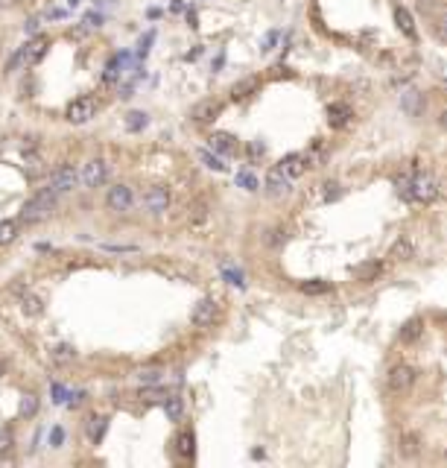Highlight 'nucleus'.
I'll list each match as a JSON object with an SVG mask.
<instances>
[{
  "mask_svg": "<svg viewBox=\"0 0 447 468\" xmlns=\"http://www.w3.org/2000/svg\"><path fill=\"white\" fill-rule=\"evenodd\" d=\"M114 76H118V59H111V62H108V68H106V76H103V79H106V82H114Z\"/></svg>",
  "mask_w": 447,
  "mask_h": 468,
  "instance_id": "38",
  "label": "nucleus"
},
{
  "mask_svg": "<svg viewBox=\"0 0 447 468\" xmlns=\"http://www.w3.org/2000/svg\"><path fill=\"white\" fill-rule=\"evenodd\" d=\"M327 290H330V284H327V281H307V284H301V293H307V296L327 293Z\"/></svg>",
  "mask_w": 447,
  "mask_h": 468,
  "instance_id": "28",
  "label": "nucleus"
},
{
  "mask_svg": "<svg viewBox=\"0 0 447 468\" xmlns=\"http://www.w3.org/2000/svg\"><path fill=\"white\" fill-rule=\"evenodd\" d=\"M94 117H97V99L91 94L76 97L73 103L64 109V121L73 123V126H85L88 121H94Z\"/></svg>",
  "mask_w": 447,
  "mask_h": 468,
  "instance_id": "3",
  "label": "nucleus"
},
{
  "mask_svg": "<svg viewBox=\"0 0 447 468\" xmlns=\"http://www.w3.org/2000/svg\"><path fill=\"white\" fill-rule=\"evenodd\" d=\"M424 94L421 91H416V88H409V91H404L401 94V109L406 111V114H412V117H421L424 114Z\"/></svg>",
  "mask_w": 447,
  "mask_h": 468,
  "instance_id": "13",
  "label": "nucleus"
},
{
  "mask_svg": "<svg viewBox=\"0 0 447 468\" xmlns=\"http://www.w3.org/2000/svg\"><path fill=\"white\" fill-rule=\"evenodd\" d=\"M345 121H348V109H345V106H330V123L339 126V123H345Z\"/></svg>",
  "mask_w": 447,
  "mask_h": 468,
  "instance_id": "34",
  "label": "nucleus"
},
{
  "mask_svg": "<svg viewBox=\"0 0 447 468\" xmlns=\"http://www.w3.org/2000/svg\"><path fill=\"white\" fill-rule=\"evenodd\" d=\"M217 316H220V308L213 298H202V302H196L193 313H190V322L196 328H211L213 322H217Z\"/></svg>",
  "mask_w": 447,
  "mask_h": 468,
  "instance_id": "7",
  "label": "nucleus"
},
{
  "mask_svg": "<svg viewBox=\"0 0 447 468\" xmlns=\"http://www.w3.org/2000/svg\"><path fill=\"white\" fill-rule=\"evenodd\" d=\"M12 445H15V433H12V427H3L0 430V454H9Z\"/></svg>",
  "mask_w": 447,
  "mask_h": 468,
  "instance_id": "31",
  "label": "nucleus"
},
{
  "mask_svg": "<svg viewBox=\"0 0 447 468\" xmlns=\"http://www.w3.org/2000/svg\"><path fill=\"white\" fill-rule=\"evenodd\" d=\"M146 123H149V117H146L143 111H129V114H126V129H129V132H141Z\"/></svg>",
  "mask_w": 447,
  "mask_h": 468,
  "instance_id": "24",
  "label": "nucleus"
},
{
  "mask_svg": "<svg viewBox=\"0 0 447 468\" xmlns=\"http://www.w3.org/2000/svg\"><path fill=\"white\" fill-rule=\"evenodd\" d=\"M106 427H108V419H106V415H91V419H88V439L97 445L99 439L106 436Z\"/></svg>",
  "mask_w": 447,
  "mask_h": 468,
  "instance_id": "18",
  "label": "nucleus"
},
{
  "mask_svg": "<svg viewBox=\"0 0 447 468\" xmlns=\"http://www.w3.org/2000/svg\"><path fill=\"white\" fill-rule=\"evenodd\" d=\"M47 53V39L44 36H36V39H29L24 47H18V53H15L6 64V71L9 74H18V71H27L32 68V64H38Z\"/></svg>",
  "mask_w": 447,
  "mask_h": 468,
  "instance_id": "2",
  "label": "nucleus"
},
{
  "mask_svg": "<svg viewBox=\"0 0 447 468\" xmlns=\"http://www.w3.org/2000/svg\"><path fill=\"white\" fill-rule=\"evenodd\" d=\"M392 255H395L397 261L412 258V243H409V240H397V243H395V249H392Z\"/></svg>",
  "mask_w": 447,
  "mask_h": 468,
  "instance_id": "29",
  "label": "nucleus"
},
{
  "mask_svg": "<svg viewBox=\"0 0 447 468\" xmlns=\"http://www.w3.org/2000/svg\"><path fill=\"white\" fill-rule=\"evenodd\" d=\"M53 395H56L59 404H62V401H68V398H71V395H68V390H64L62 383H53Z\"/></svg>",
  "mask_w": 447,
  "mask_h": 468,
  "instance_id": "39",
  "label": "nucleus"
},
{
  "mask_svg": "<svg viewBox=\"0 0 447 468\" xmlns=\"http://www.w3.org/2000/svg\"><path fill=\"white\" fill-rule=\"evenodd\" d=\"M82 185V179H79V170L73 164H62V167H56L53 173H50V191H56V193H68V191H73V188H79Z\"/></svg>",
  "mask_w": 447,
  "mask_h": 468,
  "instance_id": "4",
  "label": "nucleus"
},
{
  "mask_svg": "<svg viewBox=\"0 0 447 468\" xmlns=\"http://www.w3.org/2000/svg\"><path fill=\"white\" fill-rule=\"evenodd\" d=\"M237 181H240V185H243L246 191H257V179H255L252 173H240Z\"/></svg>",
  "mask_w": 447,
  "mask_h": 468,
  "instance_id": "36",
  "label": "nucleus"
},
{
  "mask_svg": "<svg viewBox=\"0 0 447 468\" xmlns=\"http://www.w3.org/2000/svg\"><path fill=\"white\" fill-rule=\"evenodd\" d=\"M143 208L149 214H164L170 208V191L164 188V185H152V188H146L143 193Z\"/></svg>",
  "mask_w": 447,
  "mask_h": 468,
  "instance_id": "8",
  "label": "nucleus"
},
{
  "mask_svg": "<svg viewBox=\"0 0 447 468\" xmlns=\"http://www.w3.org/2000/svg\"><path fill=\"white\" fill-rule=\"evenodd\" d=\"M62 442H64V430H62V427H53V430H50V445L62 448Z\"/></svg>",
  "mask_w": 447,
  "mask_h": 468,
  "instance_id": "37",
  "label": "nucleus"
},
{
  "mask_svg": "<svg viewBox=\"0 0 447 468\" xmlns=\"http://www.w3.org/2000/svg\"><path fill=\"white\" fill-rule=\"evenodd\" d=\"M68 4H71V6H79V0H68Z\"/></svg>",
  "mask_w": 447,
  "mask_h": 468,
  "instance_id": "46",
  "label": "nucleus"
},
{
  "mask_svg": "<svg viewBox=\"0 0 447 468\" xmlns=\"http://www.w3.org/2000/svg\"><path fill=\"white\" fill-rule=\"evenodd\" d=\"M278 167L287 173V179H290V181H292V179H298V176H301V173L307 170V164H304V158H301V156H287V158L281 161Z\"/></svg>",
  "mask_w": 447,
  "mask_h": 468,
  "instance_id": "15",
  "label": "nucleus"
},
{
  "mask_svg": "<svg viewBox=\"0 0 447 468\" xmlns=\"http://www.w3.org/2000/svg\"><path fill=\"white\" fill-rule=\"evenodd\" d=\"M38 413V395H24L21 398V415H24V419H32V415H36Z\"/></svg>",
  "mask_w": 447,
  "mask_h": 468,
  "instance_id": "25",
  "label": "nucleus"
},
{
  "mask_svg": "<svg viewBox=\"0 0 447 468\" xmlns=\"http://www.w3.org/2000/svg\"><path fill=\"white\" fill-rule=\"evenodd\" d=\"M132 202H135V196H132V188H129V185H114V188H108V193H106L108 211L123 214V211L132 208Z\"/></svg>",
  "mask_w": 447,
  "mask_h": 468,
  "instance_id": "10",
  "label": "nucleus"
},
{
  "mask_svg": "<svg viewBox=\"0 0 447 468\" xmlns=\"http://www.w3.org/2000/svg\"><path fill=\"white\" fill-rule=\"evenodd\" d=\"M436 196H439L436 179H430V176H416V179H412L409 199H416V202H421V205H430Z\"/></svg>",
  "mask_w": 447,
  "mask_h": 468,
  "instance_id": "6",
  "label": "nucleus"
},
{
  "mask_svg": "<svg viewBox=\"0 0 447 468\" xmlns=\"http://www.w3.org/2000/svg\"><path fill=\"white\" fill-rule=\"evenodd\" d=\"M444 460H447V448H444Z\"/></svg>",
  "mask_w": 447,
  "mask_h": 468,
  "instance_id": "47",
  "label": "nucleus"
},
{
  "mask_svg": "<svg viewBox=\"0 0 447 468\" xmlns=\"http://www.w3.org/2000/svg\"><path fill=\"white\" fill-rule=\"evenodd\" d=\"M412 383H416V369H412V366L401 363V366H395V369H389L386 387H389L392 392H404V390L412 387Z\"/></svg>",
  "mask_w": 447,
  "mask_h": 468,
  "instance_id": "9",
  "label": "nucleus"
},
{
  "mask_svg": "<svg viewBox=\"0 0 447 468\" xmlns=\"http://www.w3.org/2000/svg\"><path fill=\"white\" fill-rule=\"evenodd\" d=\"M401 454L404 457H416L418 454V436H404L401 439Z\"/></svg>",
  "mask_w": 447,
  "mask_h": 468,
  "instance_id": "30",
  "label": "nucleus"
},
{
  "mask_svg": "<svg viewBox=\"0 0 447 468\" xmlns=\"http://www.w3.org/2000/svg\"><path fill=\"white\" fill-rule=\"evenodd\" d=\"M421 337V319H409L406 325H404V331H401V340L404 343H412V340H418Z\"/></svg>",
  "mask_w": 447,
  "mask_h": 468,
  "instance_id": "26",
  "label": "nucleus"
},
{
  "mask_svg": "<svg viewBox=\"0 0 447 468\" xmlns=\"http://www.w3.org/2000/svg\"><path fill=\"white\" fill-rule=\"evenodd\" d=\"M433 32H436V36H439L441 41H447V12H441L439 18L433 21Z\"/></svg>",
  "mask_w": 447,
  "mask_h": 468,
  "instance_id": "32",
  "label": "nucleus"
},
{
  "mask_svg": "<svg viewBox=\"0 0 447 468\" xmlns=\"http://www.w3.org/2000/svg\"><path fill=\"white\" fill-rule=\"evenodd\" d=\"M211 149L228 156V153H234V149H237V144H234L231 135H225V132H213V135H211Z\"/></svg>",
  "mask_w": 447,
  "mask_h": 468,
  "instance_id": "20",
  "label": "nucleus"
},
{
  "mask_svg": "<svg viewBox=\"0 0 447 468\" xmlns=\"http://www.w3.org/2000/svg\"><path fill=\"white\" fill-rule=\"evenodd\" d=\"M441 123H444V126H447V111H444V114H441Z\"/></svg>",
  "mask_w": 447,
  "mask_h": 468,
  "instance_id": "45",
  "label": "nucleus"
},
{
  "mask_svg": "<svg viewBox=\"0 0 447 468\" xmlns=\"http://www.w3.org/2000/svg\"><path fill=\"white\" fill-rule=\"evenodd\" d=\"M395 24H397V29H401L406 39H416V21H412L409 9L397 6V9H395Z\"/></svg>",
  "mask_w": 447,
  "mask_h": 468,
  "instance_id": "14",
  "label": "nucleus"
},
{
  "mask_svg": "<svg viewBox=\"0 0 447 468\" xmlns=\"http://www.w3.org/2000/svg\"><path fill=\"white\" fill-rule=\"evenodd\" d=\"M18 238V220H0V246H9Z\"/></svg>",
  "mask_w": 447,
  "mask_h": 468,
  "instance_id": "23",
  "label": "nucleus"
},
{
  "mask_svg": "<svg viewBox=\"0 0 447 468\" xmlns=\"http://www.w3.org/2000/svg\"><path fill=\"white\" fill-rule=\"evenodd\" d=\"M164 413H167L170 422H181V415H185V401L176 395H167L164 398Z\"/></svg>",
  "mask_w": 447,
  "mask_h": 468,
  "instance_id": "19",
  "label": "nucleus"
},
{
  "mask_svg": "<svg viewBox=\"0 0 447 468\" xmlns=\"http://www.w3.org/2000/svg\"><path fill=\"white\" fill-rule=\"evenodd\" d=\"M267 193L275 196V199L290 193V179H287V173L281 170V167H272V170L267 173Z\"/></svg>",
  "mask_w": 447,
  "mask_h": 468,
  "instance_id": "12",
  "label": "nucleus"
},
{
  "mask_svg": "<svg viewBox=\"0 0 447 468\" xmlns=\"http://www.w3.org/2000/svg\"><path fill=\"white\" fill-rule=\"evenodd\" d=\"M79 179H82V185H85V188H99V185H106V179H108V164H106L103 158H91V161L82 164Z\"/></svg>",
  "mask_w": 447,
  "mask_h": 468,
  "instance_id": "5",
  "label": "nucleus"
},
{
  "mask_svg": "<svg viewBox=\"0 0 447 468\" xmlns=\"http://www.w3.org/2000/svg\"><path fill=\"white\" fill-rule=\"evenodd\" d=\"M85 24H88V27H99V15H88Z\"/></svg>",
  "mask_w": 447,
  "mask_h": 468,
  "instance_id": "42",
  "label": "nucleus"
},
{
  "mask_svg": "<svg viewBox=\"0 0 447 468\" xmlns=\"http://www.w3.org/2000/svg\"><path fill=\"white\" fill-rule=\"evenodd\" d=\"M50 360L53 363H59V366H68V363H73L76 360V351H73V345H53L50 348Z\"/></svg>",
  "mask_w": 447,
  "mask_h": 468,
  "instance_id": "17",
  "label": "nucleus"
},
{
  "mask_svg": "<svg viewBox=\"0 0 447 468\" xmlns=\"http://www.w3.org/2000/svg\"><path fill=\"white\" fill-rule=\"evenodd\" d=\"M6 372V366H3V360H0V375H3Z\"/></svg>",
  "mask_w": 447,
  "mask_h": 468,
  "instance_id": "44",
  "label": "nucleus"
},
{
  "mask_svg": "<svg viewBox=\"0 0 447 468\" xmlns=\"http://www.w3.org/2000/svg\"><path fill=\"white\" fill-rule=\"evenodd\" d=\"M225 278H228L231 284H237V287H243V275H240V273H231V270H225Z\"/></svg>",
  "mask_w": 447,
  "mask_h": 468,
  "instance_id": "40",
  "label": "nucleus"
},
{
  "mask_svg": "<svg viewBox=\"0 0 447 468\" xmlns=\"http://www.w3.org/2000/svg\"><path fill=\"white\" fill-rule=\"evenodd\" d=\"M0 6H6V9H12V6H18V0H0Z\"/></svg>",
  "mask_w": 447,
  "mask_h": 468,
  "instance_id": "43",
  "label": "nucleus"
},
{
  "mask_svg": "<svg viewBox=\"0 0 447 468\" xmlns=\"http://www.w3.org/2000/svg\"><path fill=\"white\" fill-rule=\"evenodd\" d=\"M255 88H257V82H255V79H243L240 85H234V88H231V97H234V99H243V97H248V94H252Z\"/></svg>",
  "mask_w": 447,
  "mask_h": 468,
  "instance_id": "27",
  "label": "nucleus"
},
{
  "mask_svg": "<svg viewBox=\"0 0 447 468\" xmlns=\"http://www.w3.org/2000/svg\"><path fill=\"white\" fill-rule=\"evenodd\" d=\"M161 369H158V366H143V369H138L135 372V378L143 383V387H155V383H161Z\"/></svg>",
  "mask_w": 447,
  "mask_h": 468,
  "instance_id": "21",
  "label": "nucleus"
},
{
  "mask_svg": "<svg viewBox=\"0 0 447 468\" xmlns=\"http://www.w3.org/2000/svg\"><path fill=\"white\" fill-rule=\"evenodd\" d=\"M196 445V439H193V433L190 430H185V433H178L176 436V450H178V457H193V448Z\"/></svg>",
  "mask_w": 447,
  "mask_h": 468,
  "instance_id": "22",
  "label": "nucleus"
},
{
  "mask_svg": "<svg viewBox=\"0 0 447 468\" xmlns=\"http://www.w3.org/2000/svg\"><path fill=\"white\" fill-rule=\"evenodd\" d=\"M325 188H327V191H325V199H336V196H339V191H336L339 185H334V181H330V185H325Z\"/></svg>",
  "mask_w": 447,
  "mask_h": 468,
  "instance_id": "41",
  "label": "nucleus"
},
{
  "mask_svg": "<svg viewBox=\"0 0 447 468\" xmlns=\"http://www.w3.org/2000/svg\"><path fill=\"white\" fill-rule=\"evenodd\" d=\"M199 158L205 161V167H211V170H225V164L217 158V156H211L208 149H202V153H199Z\"/></svg>",
  "mask_w": 447,
  "mask_h": 468,
  "instance_id": "33",
  "label": "nucleus"
},
{
  "mask_svg": "<svg viewBox=\"0 0 447 468\" xmlns=\"http://www.w3.org/2000/svg\"><path fill=\"white\" fill-rule=\"evenodd\" d=\"M56 196H59V193L50 191V188L38 191L36 196H29L27 202H24V208H21V223L36 226V223L47 220V216L53 214V208H56Z\"/></svg>",
  "mask_w": 447,
  "mask_h": 468,
  "instance_id": "1",
  "label": "nucleus"
},
{
  "mask_svg": "<svg viewBox=\"0 0 447 468\" xmlns=\"http://www.w3.org/2000/svg\"><path fill=\"white\" fill-rule=\"evenodd\" d=\"M263 243H267V246H281V243H284V231H281V228H269L267 238H263Z\"/></svg>",
  "mask_w": 447,
  "mask_h": 468,
  "instance_id": "35",
  "label": "nucleus"
},
{
  "mask_svg": "<svg viewBox=\"0 0 447 468\" xmlns=\"http://www.w3.org/2000/svg\"><path fill=\"white\" fill-rule=\"evenodd\" d=\"M220 111H222V106L217 99H202V103H196L190 109V117H193V123H211L220 117Z\"/></svg>",
  "mask_w": 447,
  "mask_h": 468,
  "instance_id": "11",
  "label": "nucleus"
},
{
  "mask_svg": "<svg viewBox=\"0 0 447 468\" xmlns=\"http://www.w3.org/2000/svg\"><path fill=\"white\" fill-rule=\"evenodd\" d=\"M21 310L29 316V319H38V316L44 313V302H41L36 293H24L21 296Z\"/></svg>",
  "mask_w": 447,
  "mask_h": 468,
  "instance_id": "16",
  "label": "nucleus"
}]
</instances>
